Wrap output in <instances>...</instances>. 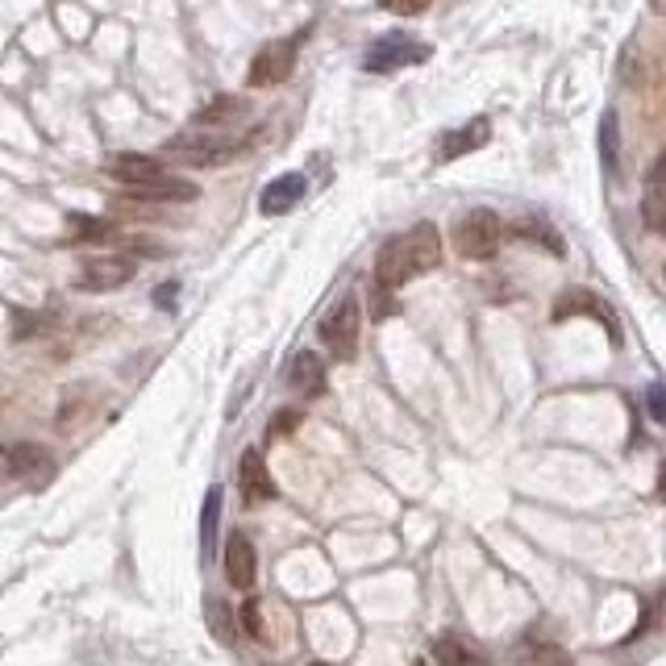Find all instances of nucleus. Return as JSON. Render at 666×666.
<instances>
[{
	"label": "nucleus",
	"mask_w": 666,
	"mask_h": 666,
	"mask_svg": "<svg viewBox=\"0 0 666 666\" xmlns=\"http://www.w3.org/2000/svg\"><path fill=\"white\" fill-rule=\"evenodd\" d=\"M441 263V233L434 221H417L396 238H387L375 254V287L380 292H396L408 280H417L425 271Z\"/></svg>",
	"instance_id": "f257e3e1"
},
{
	"label": "nucleus",
	"mask_w": 666,
	"mask_h": 666,
	"mask_svg": "<svg viewBox=\"0 0 666 666\" xmlns=\"http://www.w3.org/2000/svg\"><path fill=\"white\" fill-rule=\"evenodd\" d=\"M500 238H504V226L492 209H471L458 217L455 226V250L471 263H483L500 250Z\"/></svg>",
	"instance_id": "f03ea898"
},
{
	"label": "nucleus",
	"mask_w": 666,
	"mask_h": 666,
	"mask_svg": "<svg viewBox=\"0 0 666 666\" xmlns=\"http://www.w3.org/2000/svg\"><path fill=\"white\" fill-rule=\"evenodd\" d=\"M359 334H362V308L354 296H342L338 308H329L321 321V342L329 346V354L338 362H350L359 354Z\"/></svg>",
	"instance_id": "7ed1b4c3"
},
{
	"label": "nucleus",
	"mask_w": 666,
	"mask_h": 666,
	"mask_svg": "<svg viewBox=\"0 0 666 666\" xmlns=\"http://www.w3.org/2000/svg\"><path fill=\"white\" fill-rule=\"evenodd\" d=\"M296 51H301V39H280V42H266L263 51L254 55L250 63V88H275L292 76L296 67Z\"/></svg>",
	"instance_id": "20e7f679"
},
{
	"label": "nucleus",
	"mask_w": 666,
	"mask_h": 666,
	"mask_svg": "<svg viewBox=\"0 0 666 666\" xmlns=\"http://www.w3.org/2000/svg\"><path fill=\"white\" fill-rule=\"evenodd\" d=\"M429 58V46L417 39H408V34H387L380 39L367 58H362V67L367 72H396V67H413V63H425Z\"/></svg>",
	"instance_id": "39448f33"
},
{
	"label": "nucleus",
	"mask_w": 666,
	"mask_h": 666,
	"mask_svg": "<svg viewBox=\"0 0 666 666\" xmlns=\"http://www.w3.org/2000/svg\"><path fill=\"white\" fill-rule=\"evenodd\" d=\"M133 271H138V263L125 254H88L84 271H79V284H84V292H113V287L130 284Z\"/></svg>",
	"instance_id": "423d86ee"
},
{
	"label": "nucleus",
	"mask_w": 666,
	"mask_h": 666,
	"mask_svg": "<svg viewBox=\"0 0 666 666\" xmlns=\"http://www.w3.org/2000/svg\"><path fill=\"white\" fill-rule=\"evenodd\" d=\"M575 313H591L596 321L609 325V338L612 342H621V325H616V313H612L596 292H588V287H575V292H567V296H558V305H554V321H571Z\"/></svg>",
	"instance_id": "0eeeda50"
},
{
	"label": "nucleus",
	"mask_w": 666,
	"mask_h": 666,
	"mask_svg": "<svg viewBox=\"0 0 666 666\" xmlns=\"http://www.w3.org/2000/svg\"><path fill=\"white\" fill-rule=\"evenodd\" d=\"M133 200H154V205H188V200H196L200 196V188L192 184V179H184V175H154V179H146V184H133L130 188Z\"/></svg>",
	"instance_id": "6e6552de"
},
{
	"label": "nucleus",
	"mask_w": 666,
	"mask_h": 666,
	"mask_svg": "<svg viewBox=\"0 0 666 666\" xmlns=\"http://www.w3.org/2000/svg\"><path fill=\"white\" fill-rule=\"evenodd\" d=\"M305 188L308 184L301 172H287V175H280V179H271L263 188V196H259V212H263V217H284V212H292L301 205Z\"/></svg>",
	"instance_id": "1a4fd4ad"
},
{
	"label": "nucleus",
	"mask_w": 666,
	"mask_h": 666,
	"mask_svg": "<svg viewBox=\"0 0 666 666\" xmlns=\"http://www.w3.org/2000/svg\"><path fill=\"white\" fill-rule=\"evenodd\" d=\"M238 488H242V500L247 504H266L275 500V479L266 471V462L259 450H247L242 462H238Z\"/></svg>",
	"instance_id": "9d476101"
},
{
	"label": "nucleus",
	"mask_w": 666,
	"mask_h": 666,
	"mask_svg": "<svg viewBox=\"0 0 666 666\" xmlns=\"http://www.w3.org/2000/svg\"><path fill=\"white\" fill-rule=\"evenodd\" d=\"M492 138V125H488V117H476V121H467V125H458V130L441 133V146H438V159L441 163H455L462 154L479 151L483 142Z\"/></svg>",
	"instance_id": "9b49d317"
},
{
	"label": "nucleus",
	"mask_w": 666,
	"mask_h": 666,
	"mask_svg": "<svg viewBox=\"0 0 666 666\" xmlns=\"http://www.w3.org/2000/svg\"><path fill=\"white\" fill-rule=\"evenodd\" d=\"M254 575H259L254 546H250L247 533H233L226 546V579L233 588H254Z\"/></svg>",
	"instance_id": "f8f14e48"
},
{
	"label": "nucleus",
	"mask_w": 666,
	"mask_h": 666,
	"mask_svg": "<svg viewBox=\"0 0 666 666\" xmlns=\"http://www.w3.org/2000/svg\"><path fill=\"white\" fill-rule=\"evenodd\" d=\"M0 458H4V471H9V476H18V479H34L39 471L42 476H51V455H46L42 446H34V441L4 446Z\"/></svg>",
	"instance_id": "ddd939ff"
},
{
	"label": "nucleus",
	"mask_w": 666,
	"mask_h": 666,
	"mask_svg": "<svg viewBox=\"0 0 666 666\" xmlns=\"http://www.w3.org/2000/svg\"><path fill=\"white\" fill-rule=\"evenodd\" d=\"M287 380H292V387H296L301 396L317 400L325 392V362H321V354H313V350H301V354L292 359V371H287Z\"/></svg>",
	"instance_id": "4468645a"
},
{
	"label": "nucleus",
	"mask_w": 666,
	"mask_h": 666,
	"mask_svg": "<svg viewBox=\"0 0 666 666\" xmlns=\"http://www.w3.org/2000/svg\"><path fill=\"white\" fill-rule=\"evenodd\" d=\"M109 175L121 179L125 188H133V184H146L154 175H163V163L151 159V154H117L113 163H109Z\"/></svg>",
	"instance_id": "2eb2a0df"
},
{
	"label": "nucleus",
	"mask_w": 666,
	"mask_h": 666,
	"mask_svg": "<svg viewBox=\"0 0 666 666\" xmlns=\"http://www.w3.org/2000/svg\"><path fill=\"white\" fill-rule=\"evenodd\" d=\"M663 172H666V163L658 159V163H654V172H649V179H646L642 221H646L649 233H663V226H666V188H663Z\"/></svg>",
	"instance_id": "dca6fc26"
},
{
	"label": "nucleus",
	"mask_w": 666,
	"mask_h": 666,
	"mask_svg": "<svg viewBox=\"0 0 666 666\" xmlns=\"http://www.w3.org/2000/svg\"><path fill=\"white\" fill-rule=\"evenodd\" d=\"M513 666H571V654L554 642H525L513 654Z\"/></svg>",
	"instance_id": "f3484780"
},
{
	"label": "nucleus",
	"mask_w": 666,
	"mask_h": 666,
	"mask_svg": "<svg viewBox=\"0 0 666 666\" xmlns=\"http://www.w3.org/2000/svg\"><path fill=\"white\" fill-rule=\"evenodd\" d=\"M434 658L441 666H488V658L476 646H467L462 637H438L434 642Z\"/></svg>",
	"instance_id": "a211bd4d"
},
{
	"label": "nucleus",
	"mask_w": 666,
	"mask_h": 666,
	"mask_svg": "<svg viewBox=\"0 0 666 666\" xmlns=\"http://www.w3.org/2000/svg\"><path fill=\"white\" fill-rule=\"evenodd\" d=\"M242 109H247V100H242V96H217V100L205 105L192 121H196V125H226V121H233Z\"/></svg>",
	"instance_id": "6ab92c4d"
},
{
	"label": "nucleus",
	"mask_w": 666,
	"mask_h": 666,
	"mask_svg": "<svg viewBox=\"0 0 666 666\" xmlns=\"http://www.w3.org/2000/svg\"><path fill=\"white\" fill-rule=\"evenodd\" d=\"M600 154H604V167L616 172V154H621V125H616V113H604V121H600Z\"/></svg>",
	"instance_id": "aec40b11"
},
{
	"label": "nucleus",
	"mask_w": 666,
	"mask_h": 666,
	"mask_svg": "<svg viewBox=\"0 0 666 666\" xmlns=\"http://www.w3.org/2000/svg\"><path fill=\"white\" fill-rule=\"evenodd\" d=\"M217 516H221V488H209L205 495V516H200V550H212V537H217Z\"/></svg>",
	"instance_id": "412c9836"
},
{
	"label": "nucleus",
	"mask_w": 666,
	"mask_h": 666,
	"mask_svg": "<svg viewBox=\"0 0 666 666\" xmlns=\"http://www.w3.org/2000/svg\"><path fill=\"white\" fill-rule=\"evenodd\" d=\"M72 238H84V242H105V238H113V226H105V221H96V217L76 212V217H72Z\"/></svg>",
	"instance_id": "4be33fe9"
},
{
	"label": "nucleus",
	"mask_w": 666,
	"mask_h": 666,
	"mask_svg": "<svg viewBox=\"0 0 666 666\" xmlns=\"http://www.w3.org/2000/svg\"><path fill=\"white\" fill-rule=\"evenodd\" d=\"M209 621H212V633L229 646V642H233V616H229V609L217 596H209Z\"/></svg>",
	"instance_id": "5701e85b"
},
{
	"label": "nucleus",
	"mask_w": 666,
	"mask_h": 666,
	"mask_svg": "<svg viewBox=\"0 0 666 666\" xmlns=\"http://www.w3.org/2000/svg\"><path fill=\"white\" fill-rule=\"evenodd\" d=\"M242 621H247V633H250V637L266 642V629H263V612H259V600H247V604H242Z\"/></svg>",
	"instance_id": "b1692460"
},
{
	"label": "nucleus",
	"mask_w": 666,
	"mask_h": 666,
	"mask_svg": "<svg viewBox=\"0 0 666 666\" xmlns=\"http://www.w3.org/2000/svg\"><path fill=\"white\" fill-rule=\"evenodd\" d=\"M434 0H383V9L387 13H396V18H417V13H425Z\"/></svg>",
	"instance_id": "393cba45"
},
{
	"label": "nucleus",
	"mask_w": 666,
	"mask_h": 666,
	"mask_svg": "<svg viewBox=\"0 0 666 666\" xmlns=\"http://www.w3.org/2000/svg\"><path fill=\"white\" fill-rule=\"evenodd\" d=\"M521 233H525V238H537V242H546L554 254H563V242H558V238H554V233L542 226V221H533V226H521Z\"/></svg>",
	"instance_id": "a878e982"
},
{
	"label": "nucleus",
	"mask_w": 666,
	"mask_h": 666,
	"mask_svg": "<svg viewBox=\"0 0 666 666\" xmlns=\"http://www.w3.org/2000/svg\"><path fill=\"white\" fill-rule=\"evenodd\" d=\"M301 425V413H292V408H284L280 417H275V425H271V438H284V434H292Z\"/></svg>",
	"instance_id": "bb28decb"
},
{
	"label": "nucleus",
	"mask_w": 666,
	"mask_h": 666,
	"mask_svg": "<svg viewBox=\"0 0 666 666\" xmlns=\"http://www.w3.org/2000/svg\"><path fill=\"white\" fill-rule=\"evenodd\" d=\"M649 417H654V421H666L663 387H658V383H654V387H649Z\"/></svg>",
	"instance_id": "cd10ccee"
},
{
	"label": "nucleus",
	"mask_w": 666,
	"mask_h": 666,
	"mask_svg": "<svg viewBox=\"0 0 666 666\" xmlns=\"http://www.w3.org/2000/svg\"><path fill=\"white\" fill-rule=\"evenodd\" d=\"M308 666H329V663H308Z\"/></svg>",
	"instance_id": "c85d7f7f"
},
{
	"label": "nucleus",
	"mask_w": 666,
	"mask_h": 666,
	"mask_svg": "<svg viewBox=\"0 0 666 666\" xmlns=\"http://www.w3.org/2000/svg\"><path fill=\"white\" fill-rule=\"evenodd\" d=\"M417 666H425V663H417Z\"/></svg>",
	"instance_id": "c756f323"
}]
</instances>
